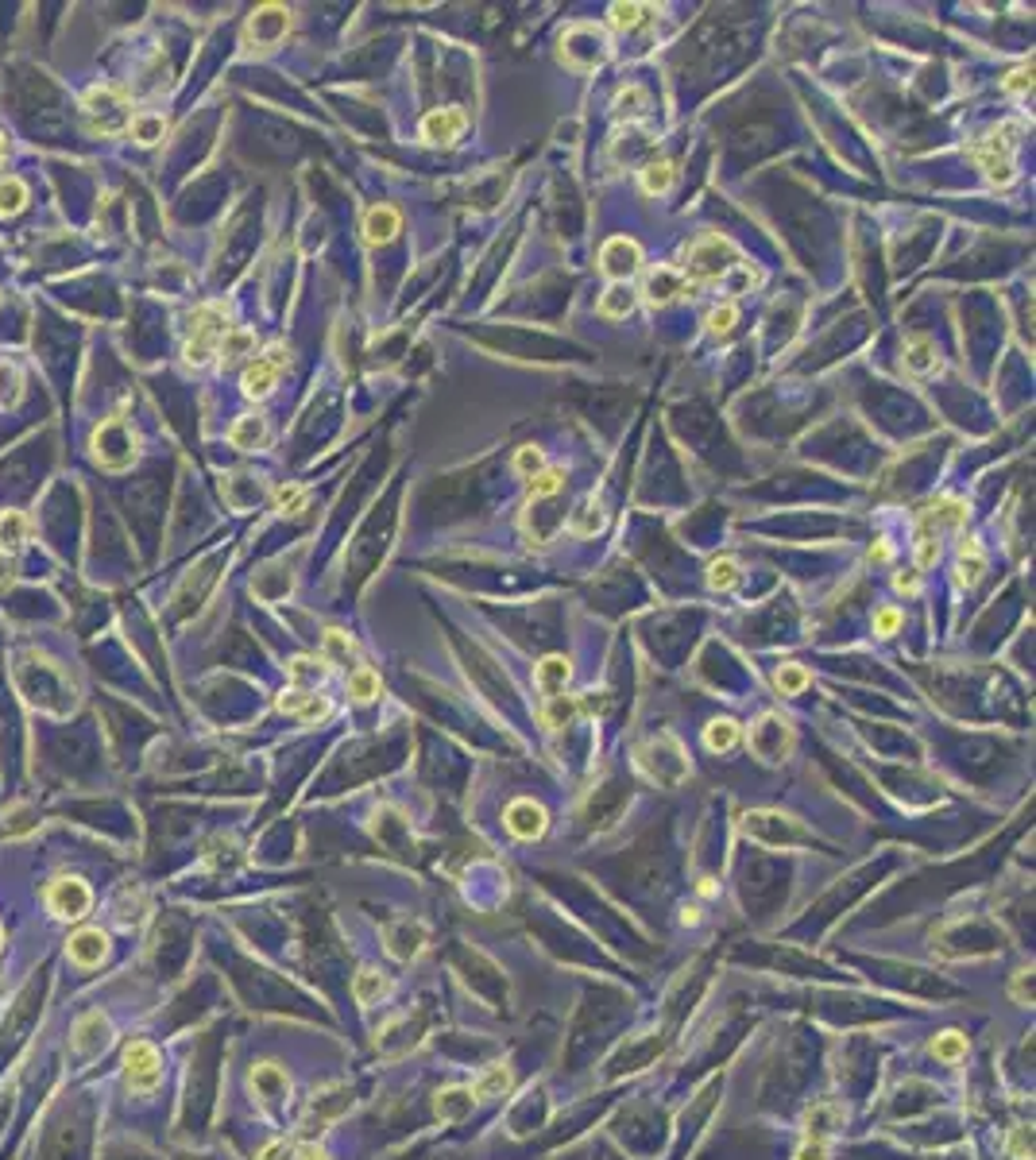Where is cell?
Returning a JSON list of instances; mask_svg holds the SVG:
<instances>
[{
	"label": "cell",
	"instance_id": "cell-1",
	"mask_svg": "<svg viewBox=\"0 0 1036 1160\" xmlns=\"http://www.w3.org/2000/svg\"><path fill=\"white\" fill-rule=\"evenodd\" d=\"M1021 135H1025V125H1021V120H1005V125H998L979 147L971 151V155L979 159V166L986 171V178L998 182V186H1010V182L1017 178V144H1021Z\"/></svg>",
	"mask_w": 1036,
	"mask_h": 1160
},
{
	"label": "cell",
	"instance_id": "cell-2",
	"mask_svg": "<svg viewBox=\"0 0 1036 1160\" xmlns=\"http://www.w3.org/2000/svg\"><path fill=\"white\" fill-rule=\"evenodd\" d=\"M731 267H739L735 244L720 233H712V236H700L696 244L684 248V264L677 271L684 275V283H712V279H720V275H727Z\"/></svg>",
	"mask_w": 1036,
	"mask_h": 1160
},
{
	"label": "cell",
	"instance_id": "cell-3",
	"mask_svg": "<svg viewBox=\"0 0 1036 1160\" xmlns=\"http://www.w3.org/2000/svg\"><path fill=\"white\" fill-rule=\"evenodd\" d=\"M82 113L89 120V128L101 132V135L128 132V125H132L128 97L120 94V89H113V85H94V89H89V94L82 97Z\"/></svg>",
	"mask_w": 1036,
	"mask_h": 1160
},
{
	"label": "cell",
	"instance_id": "cell-4",
	"mask_svg": "<svg viewBox=\"0 0 1036 1160\" xmlns=\"http://www.w3.org/2000/svg\"><path fill=\"white\" fill-rule=\"evenodd\" d=\"M94 456L101 468H113V472L128 468L135 461V434L128 430V422L120 415L105 418L94 430Z\"/></svg>",
	"mask_w": 1036,
	"mask_h": 1160
},
{
	"label": "cell",
	"instance_id": "cell-5",
	"mask_svg": "<svg viewBox=\"0 0 1036 1160\" xmlns=\"http://www.w3.org/2000/svg\"><path fill=\"white\" fill-rule=\"evenodd\" d=\"M224 333H228V329H224L221 306L194 310V317H190V341H186V360L194 364V368H205V364L217 356Z\"/></svg>",
	"mask_w": 1036,
	"mask_h": 1160
},
{
	"label": "cell",
	"instance_id": "cell-6",
	"mask_svg": "<svg viewBox=\"0 0 1036 1160\" xmlns=\"http://www.w3.org/2000/svg\"><path fill=\"white\" fill-rule=\"evenodd\" d=\"M286 356H291V348H286L283 341L271 345L264 356H255V360L248 364V372H244V379H240L244 395H248V399H267V395L275 391L283 368H286Z\"/></svg>",
	"mask_w": 1036,
	"mask_h": 1160
},
{
	"label": "cell",
	"instance_id": "cell-7",
	"mask_svg": "<svg viewBox=\"0 0 1036 1160\" xmlns=\"http://www.w3.org/2000/svg\"><path fill=\"white\" fill-rule=\"evenodd\" d=\"M291 32V12L283 5H264L255 8V16L248 20V47H259V51H271L275 43H283V35Z\"/></svg>",
	"mask_w": 1036,
	"mask_h": 1160
},
{
	"label": "cell",
	"instance_id": "cell-8",
	"mask_svg": "<svg viewBox=\"0 0 1036 1160\" xmlns=\"http://www.w3.org/2000/svg\"><path fill=\"white\" fill-rule=\"evenodd\" d=\"M638 264H643V248H638L634 240H627V236H612L600 248V267L612 275L615 283H627L631 275L638 271Z\"/></svg>",
	"mask_w": 1036,
	"mask_h": 1160
},
{
	"label": "cell",
	"instance_id": "cell-9",
	"mask_svg": "<svg viewBox=\"0 0 1036 1160\" xmlns=\"http://www.w3.org/2000/svg\"><path fill=\"white\" fill-rule=\"evenodd\" d=\"M47 902H51V909L58 913V917H85L94 894H89V886L78 882V878H58L55 886L47 890Z\"/></svg>",
	"mask_w": 1036,
	"mask_h": 1160
},
{
	"label": "cell",
	"instance_id": "cell-10",
	"mask_svg": "<svg viewBox=\"0 0 1036 1160\" xmlns=\"http://www.w3.org/2000/svg\"><path fill=\"white\" fill-rule=\"evenodd\" d=\"M125 1067H128L132 1087H155V1083H159V1052H155V1045H147V1041L128 1045Z\"/></svg>",
	"mask_w": 1036,
	"mask_h": 1160
},
{
	"label": "cell",
	"instance_id": "cell-11",
	"mask_svg": "<svg viewBox=\"0 0 1036 1160\" xmlns=\"http://www.w3.org/2000/svg\"><path fill=\"white\" fill-rule=\"evenodd\" d=\"M468 128V116L461 109H433L422 120V140L430 144H456Z\"/></svg>",
	"mask_w": 1036,
	"mask_h": 1160
},
{
	"label": "cell",
	"instance_id": "cell-12",
	"mask_svg": "<svg viewBox=\"0 0 1036 1160\" xmlns=\"http://www.w3.org/2000/svg\"><path fill=\"white\" fill-rule=\"evenodd\" d=\"M684 275L677 271V267H653V271H646V279H643V295L653 302V306H665V302H673V298H681L684 295Z\"/></svg>",
	"mask_w": 1036,
	"mask_h": 1160
},
{
	"label": "cell",
	"instance_id": "cell-13",
	"mask_svg": "<svg viewBox=\"0 0 1036 1160\" xmlns=\"http://www.w3.org/2000/svg\"><path fill=\"white\" fill-rule=\"evenodd\" d=\"M507 828L518 835V839H538L542 832H545V813H542V805H534V801H514L511 808H507Z\"/></svg>",
	"mask_w": 1036,
	"mask_h": 1160
},
{
	"label": "cell",
	"instance_id": "cell-14",
	"mask_svg": "<svg viewBox=\"0 0 1036 1160\" xmlns=\"http://www.w3.org/2000/svg\"><path fill=\"white\" fill-rule=\"evenodd\" d=\"M399 228H403L399 209H394V205H375V209H368V217H364V240H368V244H387V240L399 236Z\"/></svg>",
	"mask_w": 1036,
	"mask_h": 1160
},
{
	"label": "cell",
	"instance_id": "cell-15",
	"mask_svg": "<svg viewBox=\"0 0 1036 1160\" xmlns=\"http://www.w3.org/2000/svg\"><path fill=\"white\" fill-rule=\"evenodd\" d=\"M905 368H909L912 375H928V372H936V368H940L936 341H932V337H924V333H917V337H909V341H905Z\"/></svg>",
	"mask_w": 1036,
	"mask_h": 1160
},
{
	"label": "cell",
	"instance_id": "cell-16",
	"mask_svg": "<svg viewBox=\"0 0 1036 1160\" xmlns=\"http://www.w3.org/2000/svg\"><path fill=\"white\" fill-rule=\"evenodd\" d=\"M569 677H573V665H569V658H561V654H550V658L538 662V689H542L545 696H561V693H565Z\"/></svg>",
	"mask_w": 1036,
	"mask_h": 1160
},
{
	"label": "cell",
	"instance_id": "cell-17",
	"mask_svg": "<svg viewBox=\"0 0 1036 1160\" xmlns=\"http://www.w3.org/2000/svg\"><path fill=\"white\" fill-rule=\"evenodd\" d=\"M228 441H233L236 449H259L267 441V422L259 418V415H244V418H236V425L228 430Z\"/></svg>",
	"mask_w": 1036,
	"mask_h": 1160
},
{
	"label": "cell",
	"instance_id": "cell-18",
	"mask_svg": "<svg viewBox=\"0 0 1036 1160\" xmlns=\"http://www.w3.org/2000/svg\"><path fill=\"white\" fill-rule=\"evenodd\" d=\"M634 310V290L631 283H612L600 298V314L603 317H627Z\"/></svg>",
	"mask_w": 1036,
	"mask_h": 1160
},
{
	"label": "cell",
	"instance_id": "cell-19",
	"mask_svg": "<svg viewBox=\"0 0 1036 1160\" xmlns=\"http://www.w3.org/2000/svg\"><path fill=\"white\" fill-rule=\"evenodd\" d=\"M128 132H132V140H135V144L151 147V144H159L163 135H166V120H163L159 113H135V116H132V125H128Z\"/></svg>",
	"mask_w": 1036,
	"mask_h": 1160
},
{
	"label": "cell",
	"instance_id": "cell-20",
	"mask_svg": "<svg viewBox=\"0 0 1036 1160\" xmlns=\"http://www.w3.org/2000/svg\"><path fill=\"white\" fill-rule=\"evenodd\" d=\"M70 955L78 959L82 967H94L97 959L105 955V936L97 933V928H85V933H78L70 940Z\"/></svg>",
	"mask_w": 1036,
	"mask_h": 1160
},
{
	"label": "cell",
	"instance_id": "cell-21",
	"mask_svg": "<svg viewBox=\"0 0 1036 1160\" xmlns=\"http://www.w3.org/2000/svg\"><path fill=\"white\" fill-rule=\"evenodd\" d=\"M986 573V554H982V545L974 542V538H967L963 545H959V580L963 585H974Z\"/></svg>",
	"mask_w": 1036,
	"mask_h": 1160
},
{
	"label": "cell",
	"instance_id": "cell-22",
	"mask_svg": "<svg viewBox=\"0 0 1036 1160\" xmlns=\"http://www.w3.org/2000/svg\"><path fill=\"white\" fill-rule=\"evenodd\" d=\"M348 696L360 700V705H368V700H375V696H379V674H375V669L356 665L353 674H348Z\"/></svg>",
	"mask_w": 1036,
	"mask_h": 1160
},
{
	"label": "cell",
	"instance_id": "cell-23",
	"mask_svg": "<svg viewBox=\"0 0 1036 1160\" xmlns=\"http://www.w3.org/2000/svg\"><path fill=\"white\" fill-rule=\"evenodd\" d=\"M468 1110H472V1091L453 1087V1091H441V1095H437V1118H445V1122H461Z\"/></svg>",
	"mask_w": 1036,
	"mask_h": 1160
},
{
	"label": "cell",
	"instance_id": "cell-24",
	"mask_svg": "<svg viewBox=\"0 0 1036 1160\" xmlns=\"http://www.w3.org/2000/svg\"><path fill=\"white\" fill-rule=\"evenodd\" d=\"M673 178H677V166L669 163V159H653V163H646V171H643V190L646 194H665L669 186H673Z\"/></svg>",
	"mask_w": 1036,
	"mask_h": 1160
},
{
	"label": "cell",
	"instance_id": "cell-25",
	"mask_svg": "<svg viewBox=\"0 0 1036 1160\" xmlns=\"http://www.w3.org/2000/svg\"><path fill=\"white\" fill-rule=\"evenodd\" d=\"M221 360L224 364H233V360H240V356H248V353H255V333H248V329H228L224 337H221Z\"/></svg>",
	"mask_w": 1036,
	"mask_h": 1160
},
{
	"label": "cell",
	"instance_id": "cell-26",
	"mask_svg": "<svg viewBox=\"0 0 1036 1160\" xmlns=\"http://www.w3.org/2000/svg\"><path fill=\"white\" fill-rule=\"evenodd\" d=\"M576 712H581V700L561 693V696H550V705H545L542 720H545V727H565V724H573Z\"/></svg>",
	"mask_w": 1036,
	"mask_h": 1160
},
{
	"label": "cell",
	"instance_id": "cell-27",
	"mask_svg": "<svg viewBox=\"0 0 1036 1160\" xmlns=\"http://www.w3.org/2000/svg\"><path fill=\"white\" fill-rule=\"evenodd\" d=\"M27 205V186L20 178H0V217H16Z\"/></svg>",
	"mask_w": 1036,
	"mask_h": 1160
},
{
	"label": "cell",
	"instance_id": "cell-28",
	"mask_svg": "<svg viewBox=\"0 0 1036 1160\" xmlns=\"http://www.w3.org/2000/svg\"><path fill=\"white\" fill-rule=\"evenodd\" d=\"M27 542V515L5 511L0 515V545H24Z\"/></svg>",
	"mask_w": 1036,
	"mask_h": 1160
},
{
	"label": "cell",
	"instance_id": "cell-29",
	"mask_svg": "<svg viewBox=\"0 0 1036 1160\" xmlns=\"http://www.w3.org/2000/svg\"><path fill=\"white\" fill-rule=\"evenodd\" d=\"M646 109H650V94L643 85H627L615 97V116H643Z\"/></svg>",
	"mask_w": 1036,
	"mask_h": 1160
},
{
	"label": "cell",
	"instance_id": "cell-30",
	"mask_svg": "<svg viewBox=\"0 0 1036 1160\" xmlns=\"http://www.w3.org/2000/svg\"><path fill=\"white\" fill-rule=\"evenodd\" d=\"M704 743H708V751H731V746L739 743V724H731V720H715V724H708Z\"/></svg>",
	"mask_w": 1036,
	"mask_h": 1160
},
{
	"label": "cell",
	"instance_id": "cell-31",
	"mask_svg": "<svg viewBox=\"0 0 1036 1160\" xmlns=\"http://www.w3.org/2000/svg\"><path fill=\"white\" fill-rule=\"evenodd\" d=\"M603 523H607V515H603L600 507H592V503H584L581 511H573L569 530H573V534H581V538H588V534H596Z\"/></svg>",
	"mask_w": 1036,
	"mask_h": 1160
},
{
	"label": "cell",
	"instance_id": "cell-32",
	"mask_svg": "<svg viewBox=\"0 0 1036 1160\" xmlns=\"http://www.w3.org/2000/svg\"><path fill=\"white\" fill-rule=\"evenodd\" d=\"M936 561H940V534L917 526V569H932Z\"/></svg>",
	"mask_w": 1036,
	"mask_h": 1160
},
{
	"label": "cell",
	"instance_id": "cell-33",
	"mask_svg": "<svg viewBox=\"0 0 1036 1160\" xmlns=\"http://www.w3.org/2000/svg\"><path fill=\"white\" fill-rule=\"evenodd\" d=\"M646 16H650L646 5H612V24L619 27V32H634V27H643Z\"/></svg>",
	"mask_w": 1036,
	"mask_h": 1160
},
{
	"label": "cell",
	"instance_id": "cell-34",
	"mask_svg": "<svg viewBox=\"0 0 1036 1160\" xmlns=\"http://www.w3.org/2000/svg\"><path fill=\"white\" fill-rule=\"evenodd\" d=\"M565 484V468H557V465H550V468H542L534 480H530V495L534 499H542V495H553L557 487Z\"/></svg>",
	"mask_w": 1036,
	"mask_h": 1160
},
{
	"label": "cell",
	"instance_id": "cell-35",
	"mask_svg": "<svg viewBox=\"0 0 1036 1160\" xmlns=\"http://www.w3.org/2000/svg\"><path fill=\"white\" fill-rule=\"evenodd\" d=\"M735 580H739V561H731V557H720V561H715L712 569H708V585L720 588V592H727L731 585H735Z\"/></svg>",
	"mask_w": 1036,
	"mask_h": 1160
},
{
	"label": "cell",
	"instance_id": "cell-36",
	"mask_svg": "<svg viewBox=\"0 0 1036 1160\" xmlns=\"http://www.w3.org/2000/svg\"><path fill=\"white\" fill-rule=\"evenodd\" d=\"M302 503H306V487H302V484H283L279 492H275V507H279L283 515H298Z\"/></svg>",
	"mask_w": 1036,
	"mask_h": 1160
},
{
	"label": "cell",
	"instance_id": "cell-37",
	"mask_svg": "<svg viewBox=\"0 0 1036 1160\" xmlns=\"http://www.w3.org/2000/svg\"><path fill=\"white\" fill-rule=\"evenodd\" d=\"M545 468V456H542V449H534V445H526V449H518V456H514V472L518 476H526V480H534L538 472Z\"/></svg>",
	"mask_w": 1036,
	"mask_h": 1160
},
{
	"label": "cell",
	"instance_id": "cell-38",
	"mask_svg": "<svg viewBox=\"0 0 1036 1160\" xmlns=\"http://www.w3.org/2000/svg\"><path fill=\"white\" fill-rule=\"evenodd\" d=\"M325 658L329 662H348L353 658V638H348L344 631H325Z\"/></svg>",
	"mask_w": 1036,
	"mask_h": 1160
},
{
	"label": "cell",
	"instance_id": "cell-39",
	"mask_svg": "<svg viewBox=\"0 0 1036 1160\" xmlns=\"http://www.w3.org/2000/svg\"><path fill=\"white\" fill-rule=\"evenodd\" d=\"M804 685H809V674H804L801 665H782V669H777V689H782L785 696L801 693Z\"/></svg>",
	"mask_w": 1036,
	"mask_h": 1160
},
{
	"label": "cell",
	"instance_id": "cell-40",
	"mask_svg": "<svg viewBox=\"0 0 1036 1160\" xmlns=\"http://www.w3.org/2000/svg\"><path fill=\"white\" fill-rule=\"evenodd\" d=\"M735 322H739V310L731 306V302H723V306H715V310L708 314V329L715 333V337H727Z\"/></svg>",
	"mask_w": 1036,
	"mask_h": 1160
},
{
	"label": "cell",
	"instance_id": "cell-41",
	"mask_svg": "<svg viewBox=\"0 0 1036 1160\" xmlns=\"http://www.w3.org/2000/svg\"><path fill=\"white\" fill-rule=\"evenodd\" d=\"M897 627H902V607H882L874 615V635L890 638V635H897Z\"/></svg>",
	"mask_w": 1036,
	"mask_h": 1160
},
{
	"label": "cell",
	"instance_id": "cell-42",
	"mask_svg": "<svg viewBox=\"0 0 1036 1160\" xmlns=\"http://www.w3.org/2000/svg\"><path fill=\"white\" fill-rule=\"evenodd\" d=\"M329 712H333V705H329V700H325V696H310V700H306V705H302V712H298V720H302V724H317V720H325V715H329Z\"/></svg>",
	"mask_w": 1036,
	"mask_h": 1160
},
{
	"label": "cell",
	"instance_id": "cell-43",
	"mask_svg": "<svg viewBox=\"0 0 1036 1160\" xmlns=\"http://www.w3.org/2000/svg\"><path fill=\"white\" fill-rule=\"evenodd\" d=\"M310 696H314V693H306V689H298V685H294V689H286V693L279 696V708H283V712H294V715H298V712H302V705H306Z\"/></svg>",
	"mask_w": 1036,
	"mask_h": 1160
},
{
	"label": "cell",
	"instance_id": "cell-44",
	"mask_svg": "<svg viewBox=\"0 0 1036 1160\" xmlns=\"http://www.w3.org/2000/svg\"><path fill=\"white\" fill-rule=\"evenodd\" d=\"M1005 89H1010V94H1025V89H1032V66L1013 70L1010 78H1005Z\"/></svg>",
	"mask_w": 1036,
	"mask_h": 1160
},
{
	"label": "cell",
	"instance_id": "cell-45",
	"mask_svg": "<svg viewBox=\"0 0 1036 1160\" xmlns=\"http://www.w3.org/2000/svg\"><path fill=\"white\" fill-rule=\"evenodd\" d=\"M314 674H317V677L325 674V669H322V662H314V658H294V662H291V677H294V681H302V677H314Z\"/></svg>",
	"mask_w": 1036,
	"mask_h": 1160
},
{
	"label": "cell",
	"instance_id": "cell-46",
	"mask_svg": "<svg viewBox=\"0 0 1036 1160\" xmlns=\"http://www.w3.org/2000/svg\"><path fill=\"white\" fill-rule=\"evenodd\" d=\"M893 588H897V592H909V596H912V592H917V573H897V576H893Z\"/></svg>",
	"mask_w": 1036,
	"mask_h": 1160
},
{
	"label": "cell",
	"instance_id": "cell-47",
	"mask_svg": "<svg viewBox=\"0 0 1036 1160\" xmlns=\"http://www.w3.org/2000/svg\"><path fill=\"white\" fill-rule=\"evenodd\" d=\"M8 576H12V565H8L5 557H0V588H5V585H8Z\"/></svg>",
	"mask_w": 1036,
	"mask_h": 1160
},
{
	"label": "cell",
	"instance_id": "cell-48",
	"mask_svg": "<svg viewBox=\"0 0 1036 1160\" xmlns=\"http://www.w3.org/2000/svg\"><path fill=\"white\" fill-rule=\"evenodd\" d=\"M871 557H874V561H890V545H874Z\"/></svg>",
	"mask_w": 1036,
	"mask_h": 1160
},
{
	"label": "cell",
	"instance_id": "cell-49",
	"mask_svg": "<svg viewBox=\"0 0 1036 1160\" xmlns=\"http://www.w3.org/2000/svg\"><path fill=\"white\" fill-rule=\"evenodd\" d=\"M302 1160H329L325 1153H317V1149H302Z\"/></svg>",
	"mask_w": 1036,
	"mask_h": 1160
},
{
	"label": "cell",
	"instance_id": "cell-50",
	"mask_svg": "<svg viewBox=\"0 0 1036 1160\" xmlns=\"http://www.w3.org/2000/svg\"><path fill=\"white\" fill-rule=\"evenodd\" d=\"M8 159V140H5V132H0V163Z\"/></svg>",
	"mask_w": 1036,
	"mask_h": 1160
}]
</instances>
